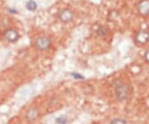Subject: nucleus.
Returning a JSON list of instances; mask_svg holds the SVG:
<instances>
[{
  "label": "nucleus",
  "instance_id": "nucleus-9",
  "mask_svg": "<svg viewBox=\"0 0 149 124\" xmlns=\"http://www.w3.org/2000/svg\"><path fill=\"white\" fill-rule=\"evenodd\" d=\"M97 33H98V35H100L101 37H104V36H106L107 33H108V29L104 26H100L97 30Z\"/></svg>",
  "mask_w": 149,
  "mask_h": 124
},
{
  "label": "nucleus",
  "instance_id": "nucleus-4",
  "mask_svg": "<svg viewBox=\"0 0 149 124\" xmlns=\"http://www.w3.org/2000/svg\"><path fill=\"white\" fill-rule=\"evenodd\" d=\"M38 117H39V112L37 108H30L29 109H27L26 114H25V118L28 123L36 122Z\"/></svg>",
  "mask_w": 149,
  "mask_h": 124
},
{
  "label": "nucleus",
  "instance_id": "nucleus-11",
  "mask_svg": "<svg viewBox=\"0 0 149 124\" xmlns=\"http://www.w3.org/2000/svg\"><path fill=\"white\" fill-rule=\"evenodd\" d=\"M56 122L57 124H66L67 123V118L63 116H61L56 119Z\"/></svg>",
  "mask_w": 149,
  "mask_h": 124
},
{
  "label": "nucleus",
  "instance_id": "nucleus-14",
  "mask_svg": "<svg viewBox=\"0 0 149 124\" xmlns=\"http://www.w3.org/2000/svg\"><path fill=\"white\" fill-rule=\"evenodd\" d=\"M13 124H22V123H20V122H16V123H14Z\"/></svg>",
  "mask_w": 149,
  "mask_h": 124
},
{
  "label": "nucleus",
  "instance_id": "nucleus-13",
  "mask_svg": "<svg viewBox=\"0 0 149 124\" xmlns=\"http://www.w3.org/2000/svg\"><path fill=\"white\" fill-rule=\"evenodd\" d=\"M145 59H146L147 62H148L149 63V50L146 53V54H145Z\"/></svg>",
  "mask_w": 149,
  "mask_h": 124
},
{
  "label": "nucleus",
  "instance_id": "nucleus-12",
  "mask_svg": "<svg viewBox=\"0 0 149 124\" xmlns=\"http://www.w3.org/2000/svg\"><path fill=\"white\" fill-rule=\"evenodd\" d=\"M71 76L74 78V79H78V80H79V79H83V78H84L83 76L80 75V73H71Z\"/></svg>",
  "mask_w": 149,
  "mask_h": 124
},
{
  "label": "nucleus",
  "instance_id": "nucleus-6",
  "mask_svg": "<svg viewBox=\"0 0 149 124\" xmlns=\"http://www.w3.org/2000/svg\"><path fill=\"white\" fill-rule=\"evenodd\" d=\"M139 11L143 15L149 14V0H143L139 4Z\"/></svg>",
  "mask_w": 149,
  "mask_h": 124
},
{
  "label": "nucleus",
  "instance_id": "nucleus-10",
  "mask_svg": "<svg viewBox=\"0 0 149 124\" xmlns=\"http://www.w3.org/2000/svg\"><path fill=\"white\" fill-rule=\"evenodd\" d=\"M109 124H127V123L123 118H114L111 120Z\"/></svg>",
  "mask_w": 149,
  "mask_h": 124
},
{
  "label": "nucleus",
  "instance_id": "nucleus-1",
  "mask_svg": "<svg viewBox=\"0 0 149 124\" xmlns=\"http://www.w3.org/2000/svg\"><path fill=\"white\" fill-rule=\"evenodd\" d=\"M114 92L117 99L120 102L125 101L129 95V89L127 85L121 82H118L114 85Z\"/></svg>",
  "mask_w": 149,
  "mask_h": 124
},
{
  "label": "nucleus",
  "instance_id": "nucleus-7",
  "mask_svg": "<svg viewBox=\"0 0 149 124\" xmlns=\"http://www.w3.org/2000/svg\"><path fill=\"white\" fill-rule=\"evenodd\" d=\"M149 35L148 32H140L137 35V41L140 43H145L148 41Z\"/></svg>",
  "mask_w": 149,
  "mask_h": 124
},
{
  "label": "nucleus",
  "instance_id": "nucleus-8",
  "mask_svg": "<svg viewBox=\"0 0 149 124\" xmlns=\"http://www.w3.org/2000/svg\"><path fill=\"white\" fill-rule=\"evenodd\" d=\"M26 8H27V10L35 11L37 8V3L34 0H30L26 4Z\"/></svg>",
  "mask_w": 149,
  "mask_h": 124
},
{
  "label": "nucleus",
  "instance_id": "nucleus-5",
  "mask_svg": "<svg viewBox=\"0 0 149 124\" xmlns=\"http://www.w3.org/2000/svg\"><path fill=\"white\" fill-rule=\"evenodd\" d=\"M4 38L7 41L10 42V43H14L19 38L18 32L13 28H9L7 29L4 32Z\"/></svg>",
  "mask_w": 149,
  "mask_h": 124
},
{
  "label": "nucleus",
  "instance_id": "nucleus-3",
  "mask_svg": "<svg viewBox=\"0 0 149 124\" xmlns=\"http://www.w3.org/2000/svg\"><path fill=\"white\" fill-rule=\"evenodd\" d=\"M73 18H74V13L69 8H64L59 13V18L63 23H69L72 21Z\"/></svg>",
  "mask_w": 149,
  "mask_h": 124
},
{
  "label": "nucleus",
  "instance_id": "nucleus-2",
  "mask_svg": "<svg viewBox=\"0 0 149 124\" xmlns=\"http://www.w3.org/2000/svg\"><path fill=\"white\" fill-rule=\"evenodd\" d=\"M36 45L37 49L41 51H46L51 48L52 45V41L51 39L47 37V36H41L37 38L36 41Z\"/></svg>",
  "mask_w": 149,
  "mask_h": 124
}]
</instances>
